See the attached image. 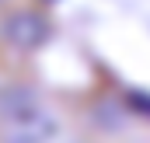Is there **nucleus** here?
Listing matches in <instances>:
<instances>
[{
  "instance_id": "1",
  "label": "nucleus",
  "mask_w": 150,
  "mask_h": 143,
  "mask_svg": "<svg viewBox=\"0 0 150 143\" xmlns=\"http://www.w3.org/2000/svg\"><path fill=\"white\" fill-rule=\"evenodd\" d=\"M0 119L7 143H45L56 133V119L38 105L28 87H7L0 94Z\"/></svg>"
},
{
  "instance_id": "2",
  "label": "nucleus",
  "mask_w": 150,
  "mask_h": 143,
  "mask_svg": "<svg viewBox=\"0 0 150 143\" xmlns=\"http://www.w3.org/2000/svg\"><path fill=\"white\" fill-rule=\"evenodd\" d=\"M0 35L7 38L11 45H18V49H35L38 42H45V35H49V25H45L38 14L21 11V14H11V18L4 21Z\"/></svg>"
}]
</instances>
